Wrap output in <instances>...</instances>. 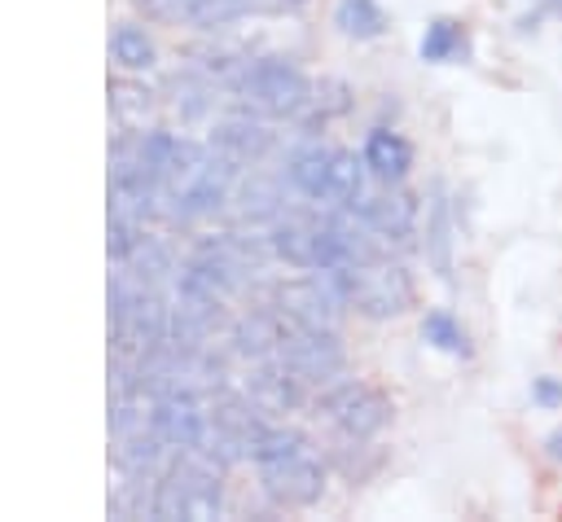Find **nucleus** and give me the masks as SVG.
Wrapping results in <instances>:
<instances>
[{
	"label": "nucleus",
	"instance_id": "obj_9",
	"mask_svg": "<svg viewBox=\"0 0 562 522\" xmlns=\"http://www.w3.org/2000/svg\"><path fill=\"white\" fill-rule=\"evenodd\" d=\"M268 307H277V311H281V316H290V320L334 329L338 307H347V298H342V290H338L334 272H325V276H303V281L272 285V290H268Z\"/></svg>",
	"mask_w": 562,
	"mask_h": 522
},
{
	"label": "nucleus",
	"instance_id": "obj_21",
	"mask_svg": "<svg viewBox=\"0 0 562 522\" xmlns=\"http://www.w3.org/2000/svg\"><path fill=\"white\" fill-rule=\"evenodd\" d=\"M206 0H136V9L149 22H198Z\"/></svg>",
	"mask_w": 562,
	"mask_h": 522
},
{
	"label": "nucleus",
	"instance_id": "obj_1",
	"mask_svg": "<svg viewBox=\"0 0 562 522\" xmlns=\"http://www.w3.org/2000/svg\"><path fill=\"white\" fill-rule=\"evenodd\" d=\"M237 180V167L224 162L211 145H193V140H176L158 132V149H154V202H167L171 215L193 219V215H211L228 202Z\"/></svg>",
	"mask_w": 562,
	"mask_h": 522
},
{
	"label": "nucleus",
	"instance_id": "obj_3",
	"mask_svg": "<svg viewBox=\"0 0 562 522\" xmlns=\"http://www.w3.org/2000/svg\"><path fill=\"white\" fill-rule=\"evenodd\" d=\"M250 461L259 465L263 491L285 509H303V504L321 500V491H325V465H321V456L312 452V443L299 430L268 425L255 439Z\"/></svg>",
	"mask_w": 562,
	"mask_h": 522
},
{
	"label": "nucleus",
	"instance_id": "obj_11",
	"mask_svg": "<svg viewBox=\"0 0 562 522\" xmlns=\"http://www.w3.org/2000/svg\"><path fill=\"white\" fill-rule=\"evenodd\" d=\"M246 399L259 412H290L303 399V382L272 355V360H259V368L246 377Z\"/></svg>",
	"mask_w": 562,
	"mask_h": 522
},
{
	"label": "nucleus",
	"instance_id": "obj_14",
	"mask_svg": "<svg viewBox=\"0 0 562 522\" xmlns=\"http://www.w3.org/2000/svg\"><path fill=\"white\" fill-rule=\"evenodd\" d=\"M364 167L378 175V180H404L408 175V167H413V149H408V140L404 136H395V132H369V140H364Z\"/></svg>",
	"mask_w": 562,
	"mask_h": 522
},
{
	"label": "nucleus",
	"instance_id": "obj_16",
	"mask_svg": "<svg viewBox=\"0 0 562 522\" xmlns=\"http://www.w3.org/2000/svg\"><path fill=\"white\" fill-rule=\"evenodd\" d=\"M461 44H465V31L452 18H439L422 35V61H448V57L461 53Z\"/></svg>",
	"mask_w": 562,
	"mask_h": 522
},
{
	"label": "nucleus",
	"instance_id": "obj_19",
	"mask_svg": "<svg viewBox=\"0 0 562 522\" xmlns=\"http://www.w3.org/2000/svg\"><path fill=\"white\" fill-rule=\"evenodd\" d=\"M422 338H426L430 347H439V351H452V355H465V351H470L461 325H457L448 311H430L426 325H422Z\"/></svg>",
	"mask_w": 562,
	"mask_h": 522
},
{
	"label": "nucleus",
	"instance_id": "obj_7",
	"mask_svg": "<svg viewBox=\"0 0 562 522\" xmlns=\"http://www.w3.org/2000/svg\"><path fill=\"white\" fill-rule=\"evenodd\" d=\"M277 360L299 377V382H329L342 373V347L334 338V329H321V325H303V320H290L285 316V333H281V347H277Z\"/></svg>",
	"mask_w": 562,
	"mask_h": 522
},
{
	"label": "nucleus",
	"instance_id": "obj_22",
	"mask_svg": "<svg viewBox=\"0 0 562 522\" xmlns=\"http://www.w3.org/2000/svg\"><path fill=\"white\" fill-rule=\"evenodd\" d=\"M241 215L259 219V215H277V184L255 175L246 189H241Z\"/></svg>",
	"mask_w": 562,
	"mask_h": 522
},
{
	"label": "nucleus",
	"instance_id": "obj_4",
	"mask_svg": "<svg viewBox=\"0 0 562 522\" xmlns=\"http://www.w3.org/2000/svg\"><path fill=\"white\" fill-rule=\"evenodd\" d=\"M224 509V491H220V469L211 456L189 452L154 483V518L167 522H211Z\"/></svg>",
	"mask_w": 562,
	"mask_h": 522
},
{
	"label": "nucleus",
	"instance_id": "obj_15",
	"mask_svg": "<svg viewBox=\"0 0 562 522\" xmlns=\"http://www.w3.org/2000/svg\"><path fill=\"white\" fill-rule=\"evenodd\" d=\"M334 22L356 39H373L386 31V13L378 9V0H338Z\"/></svg>",
	"mask_w": 562,
	"mask_h": 522
},
{
	"label": "nucleus",
	"instance_id": "obj_2",
	"mask_svg": "<svg viewBox=\"0 0 562 522\" xmlns=\"http://www.w3.org/2000/svg\"><path fill=\"white\" fill-rule=\"evenodd\" d=\"M364 224L351 219H334V215H285L272 224L268 232V250L281 254L294 268H316V272H334L347 268L364 254H378L364 237Z\"/></svg>",
	"mask_w": 562,
	"mask_h": 522
},
{
	"label": "nucleus",
	"instance_id": "obj_12",
	"mask_svg": "<svg viewBox=\"0 0 562 522\" xmlns=\"http://www.w3.org/2000/svg\"><path fill=\"white\" fill-rule=\"evenodd\" d=\"M268 145H272V132H268L263 123H255V118H224V123L211 132V149H215L224 162H233L237 171H241V167H255V162L268 154Z\"/></svg>",
	"mask_w": 562,
	"mask_h": 522
},
{
	"label": "nucleus",
	"instance_id": "obj_10",
	"mask_svg": "<svg viewBox=\"0 0 562 522\" xmlns=\"http://www.w3.org/2000/svg\"><path fill=\"white\" fill-rule=\"evenodd\" d=\"M351 211H356V219H360L369 232H378V237H386V241H408L413 228H417V202H413L408 193L360 197Z\"/></svg>",
	"mask_w": 562,
	"mask_h": 522
},
{
	"label": "nucleus",
	"instance_id": "obj_17",
	"mask_svg": "<svg viewBox=\"0 0 562 522\" xmlns=\"http://www.w3.org/2000/svg\"><path fill=\"white\" fill-rule=\"evenodd\" d=\"M110 44H114V57H119L127 70H149V66H154V44H149V35H145L140 26L123 22Z\"/></svg>",
	"mask_w": 562,
	"mask_h": 522
},
{
	"label": "nucleus",
	"instance_id": "obj_5",
	"mask_svg": "<svg viewBox=\"0 0 562 522\" xmlns=\"http://www.w3.org/2000/svg\"><path fill=\"white\" fill-rule=\"evenodd\" d=\"M334 281H338L347 307H356L373 320H386V316H400L413 307V276L382 254H364L347 268H334Z\"/></svg>",
	"mask_w": 562,
	"mask_h": 522
},
{
	"label": "nucleus",
	"instance_id": "obj_8",
	"mask_svg": "<svg viewBox=\"0 0 562 522\" xmlns=\"http://www.w3.org/2000/svg\"><path fill=\"white\" fill-rule=\"evenodd\" d=\"M316 412H325V421L338 425L347 439H369L391 421V399L369 382H342L321 395Z\"/></svg>",
	"mask_w": 562,
	"mask_h": 522
},
{
	"label": "nucleus",
	"instance_id": "obj_20",
	"mask_svg": "<svg viewBox=\"0 0 562 522\" xmlns=\"http://www.w3.org/2000/svg\"><path fill=\"white\" fill-rule=\"evenodd\" d=\"M145 483H149V474H140L136 483H123V491H114L110 496V513L114 518H154V491H145Z\"/></svg>",
	"mask_w": 562,
	"mask_h": 522
},
{
	"label": "nucleus",
	"instance_id": "obj_13",
	"mask_svg": "<svg viewBox=\"0 0 562 522\" xmlns=\"http://www.w3.org/2000/svg\"><path fill=\"white\" fill-rule=\"evenodd\" d=\"M452 202L443 193V184L430 189V206H426V259L435 263V272L448 281L452 276Z\"/></svg>",
	"mask_w": 562,
	"mask_h": 522
},
{
	"label": "nucleus",
	"instance_id": "obj_6",
	"mask_svg": "<svg viewBox=\"0 0 562 522\" xmlns=\"http://www.w3.org/2000/svg\"><path fill=\"white\" fill-rule=\"evenodd\" d=\"M237 97L246 110L255 114H268V118H281V114H299L312 97V83L303 79V70L285 57H259V61H246L241 75H237Z\"/></svg>",
	"mask_w": 562,
	"mask_h": 522
},
{
	"label": "nucleus",
	"instance_id": "obj_24",
	"mask_svg": "<svg viewBox=\"0 0 562 522\" xmlns=\"http://www.w3.org/2000/svg\"><path fill=\"white\" fill-rule=\"evenodd\" d=\"M544 447H549V456H553V461H562V430H553Z\"/></svg>",
	"mask_w": 562,
	"mask_h": 522
},
{
	"label": "nucleus",
	"instance_id": "obj_18",
	"mask_svg": "<svg viewBox=\"0 0 562 522\" xmlns=\"http://www.w3.org/2000/svg\"><path fill=\"white\" fill-rule=\"evenodd\" d=\"M110 105H114V118L127 127V132H140L145 114H149V92L136 88V83H110Z\"/></svg>",
	"mask_w": 562,
	"mask_h": 522
},
{
	"label": "nucleus",
	"instance_id": "obj_23",
	"mask_svg": "<svg viewBox=\"0 0 562 522\" xmlns=\"http://www.w3.org/2000/svg\"><path fill=\"white\" fill-rule=\"evenodd\" d=\"M536 399H540V404H562V382L540 377V382H536Z\"/></svg>",
	"mask_w": 562,
	"mask_h": 522
}]
</instances>
